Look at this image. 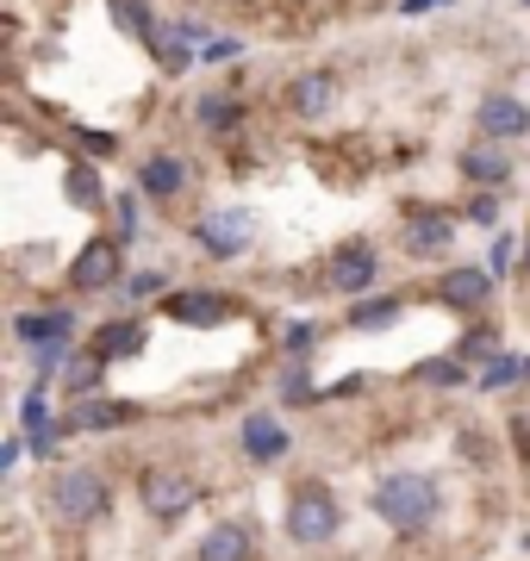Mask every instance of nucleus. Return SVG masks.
<instances>
[{
    "instance_id": "1",
    "label": "nucleus",
    "mask_w": 530,
    "mask_h": 561,
    "mask_svg": "<svg viewBox=\"0 0 530 561\" xmlns=\"http://www.w3.org/2000/svg\"><path fill=\"white\" fill-rule=\"evenodd\" d=\"M375 512H381L400 537H412V530H425V524L437 518V486H430L425 474H388V481L375 486Z\"/></svg>"
},
{
    "instance_id": "2",
    "label": "nucleus",
    "mask_w": 530,
    "mask_h": 561,
    "mask_svg": "<svg viewBox=\"0 0 530 561\" xmlns=\"http://www.w3.org/2000/svg\"><path fill=\"white\" fill-rule=\"evenodd\" d=\"M337 524H344V512H337V500H331L325 481L293 486V500H287V537L293 542H331Z\"/></svg>"
},
{
    "instance_id": "3",
    "label": "nucleus",
    "mask_w": 530,
    "mask_h": 561,
    "mask_svg": "<svg viewBox=\"0 0 530 561\" xmlns=\"http://www.w3.org/2000/svg\"><path fill=\"white\" fill-rule=\"evenodd\" d=\"M50 505H57L62 524H94L106 512V481L94 468H69V474L50 481Z\"/></svg>"
},
{
    "instance_id": "4",
    "label": "nucleus",
    "mask_w": 530,
    "mask_h": 561,
    "mask_svg": "<svg viewBox=\"0 0 530 561\" xmlns=\"http://www.w3.org/2000/svg\"><path fill=\"white\" fill-rule=\"evenodd\" d=\"M194 238H200L206 256L238 262L250 243H256V219H250V213H238V206H231V213H206V219L194 225Z\"/></svg>"
},
{
    "instance_id": "5",
    "label": "nucleus",
    "mask_w": 530,
    "mask_h": 561,
    "mask_svg": "<svg viewBox=\"0 0 530 561\" xmlns=\"http://www.w3.org/2000/svg\"><path fill=\"white\" fill-rule=\"evenodd\" d=\"M200 500V486L187 481V474H143V512H150V518H163V524H175L187 512V505Z\"/></svg>"
},
{
    "instance_id": "6",
    "label": "nucleus",
    "mask_w": 530,
    "mask_h": 561,
    "mask_svg": "<svg viewBox=\"0 0 530 561\" xmlns=\"http://www.w3.org/2000/svg\"><path fill=\"white\" fill-rule=\"evenodd\" d=\"M119 280V238H94L76 256V268H69V287H82V294H101V287H113Z\"/></svg>"
},
{
    "instance_id": "7",
    "label": "nucleus",
    "mask_w": 530,
    "mask_h": 561,
    "mask_svg": "<svg viewBox=\"0 0 530 561\" xmlns=\"http://www.w3.org/2000/svg\"><path fill=\"white\" fill-rule=\"evenodd\" d=\"M462 175L474 181V187H499V181H511V157L499 150V138H481L462 150Z\"/></svg>"
},
{
    "instance_id": "8",
    "label": "nucleus",
    "mask_w": 530,
    "mask_h": 561,
    "mask_svg": "<svg viewBox=\"0 0 530 561\" xmlns=\"http://www.w3.org/2000/svg\"><path fill=\"white\" fill-rule=\"evenodd\" d=\"M406 243H412V256H443L449 243H456V219L449 213H412Z\"/></svg>"
},
{
    "instance_id": "9",
    "label": "nucleus",
    "mask_w": 530,
    "mask_h": 561,
    "mask_svg": "<svg viewBox=\"0 0 530 561\" xmlns=\"http://www.w3.org/2000/svg\"><path fill=\"white\" fill-rule=\"evenodd\" d=\"M481 131H487V138H525L530 106L511 101V94H487V101H481Z\"/></svg>"
},
{
    "instance_id": "10",
    "label": "nucleus",
    "mask_w": 530,
    "mask_h": 561,
    "mask_svg": "<svg viewBox=\"0 0 530 561\" xmlns=\"http://www.w3.org/2000/svg\"><path fill=\"white\" fill-rule=\"evenodd\" d=\"M138 419V405H125V400H94V393H88V400H76V412H69V431H113V424H131Z\"/></svg>"
},
{
    "instance_id": "11",
    "label": "nucleus",
    "mask_w": 530,
    "mask_h": 561,
    "mask_svg": "<svg viewBox=\"0 0 530 561\" xmlns=\"http://www.w3.org/2000/svg\"><path fill=\"white\" fill-rule=\"evenodd\" d=\"M250 549H256V537H250L244 524H219V530L200 537V556L194 561H250Z\"/></svg>"
},
{
    "instance_id": "12",
    "label": "nucleus",
    "mask_w": 530,
    "mask_h": 561,
    "mask_svg": "<svg viewBox=\"0 0 530 561\" xmlns=\"http://www.w3.org/2000/svg\"><path fill=\"white\" fill-rule=\"evenodd\" d=\"M331 101H337V81H331L325 69H312V76L293 81V113H300V119H325Z\"/></svg>"
},
{
    "instance_id": "13",
    "label": "nucleus",
    "mask_w": 530,
    "mask_h": 561,
    "mask_svg": "<svg viewBox=\"0 0 530 561\" xmlns=\"http://www.w3.org/2000/svg\"><path fill=\"white\" fill-rule=\"evenodd\" d=\"M443 300L462 306V312H474V306L493 300V280L481 275V268H449V275H443Z\"/></svg>"
},
{
    "instance_id": "14",
    "label": "nucleus",
    "mask_w": 530,
    "mask_h": 561,
    "mask_svg": "<svg viewBox=\"0 0 530 561\" xmlns=\"http://www.w3.org/2000/svg\"><path fill=\"white\" fill-rule=\"evenodd\" d=\"M224 312H231V306H224L219 294H175V300H169V319L175 324H224Z\"/></svg>"
},
{
    "instance_id": "15",
    "label": "nucleus",
    "mask_w": 530,
    "mask_h": 561,
    "mask_svg": "<svg viewBox=\"0 0 530 561\" xmlns=\"http://www.w3.org/2000/svg\"><path fill=\"white\" fill-rule=\"evenodd\" d=\"M20 412H25V443H32L38 456H50V449H57V437L69 431V424H57V419H50L38 393H25V405H20Z\"/></svg>"
},
{
    "instance_id": "16",
    "label": "nucleus",
    "mask_w": 530,
    "mask_h": 561,
    "mask_svg": "<svg viewBox=\"0 0 530 561\" xmlns=\"http://www.w3.org/2000/svg\"><path fill=\"white\" fill-rule=\"evenodd\" d=\"M368 280H375V250H362V243H356V250H344V256H337L331 287H337V294H362Z\"/></svg>"
},
{
    "instance_id": "17",
    "label": "nucleus",
    "mask_w": 530,
    "mask_h": 561,
    "mask_svg": "<svg viewBox=\"0 0 530 561\" xmlns=\"http://www.w3.org/2000/svg\"><path fill=\"white\" fill-rule=\"evenodd\" d=\"M13 331H20L25 343H62L69 331H76V319H69V312H20Z\"/></svg>"
},
{
    "instance_id": "18",
    "label": "nucleus",
    "mask_w": 530,
    "mask_h": 561,
    "mask_svg": "<svg viewBox=\"0 0 530 561\" xmlns=\"http://www.w3.org/2000/svg\"><path fill=\"white\" fill-rule=\"evenodd\" d=\"M281 449H287L281 424H275V419H263V412H256V419L244 424V456H250V461H281Z\"/></svg>"
},
{
    "instance_id": "19",
    "label": "nucleus",
    "mask_w": 530,
    "mask_h": 561,
    "mask_svg": "<svg viewBox=\"0 0 530 561\" xmlns=\"http://www.w3.org/2000/svg\"><path fill=\"white\" fill-rule=\"evenodd\" d=\"M101 375H106V356H101V350H88V356L62 362V387H69L76 400H88V393H101Z\"/></svg>"
},
{
    "instance_id": "20",
    "label": "nucleus",
    "mask_w": 530,
    "mask_h": 561,
    "mask_svg": "<svg viewBox=\"0 0 530 561\" xmlns=\"http://www.w3.org/2000/svg\"><path fill=\"white\" fill-rule=\"evenodd\" d=\"M143 194H157V201H169V194H182V181H187V169L175 157H150L143 162Z\"/></svg>"
},
{
    "instance_id": "21",
    "label": "nucleus",
    "mask_w": 530,
    "mask_h": 561,
    "mask_svg": "<svg viewBox=\"0 0 530 561\" xmlns=\"http://www.w3.org/2000/svg\"><path fill=\"white\" fill-rule=\"evenodd\" d=\"M400 319V300H362V306H349V324H356V331H381V324H393Z\"/></svg>"
},
{
    "instance_id": "22",
    "label": "nucleus",
    "mask_w": 530,
    "mask_h": 561,
    "mask_svg": "<svg viewBox=\"0 0 530 561\" xmlns=\"http://www.w3.org/2000/svg\"><path fill=\"white\" fill-rule=\"evenodd\" d=\"M138 343H143V331H138V324H106L94 350H101V356L113 362V356H138Z\"/></svg>"
},
{
    "instance_id": "23",
    "label": "nucleus",
    "mask_w": 530,
    "mask_h": 561,
    "mask_svg": "<svg viewBox=\"0 0 530 561\" xmlns=\"http://www.w3.org/2000/svg\"><path fill=\"white\" fill-rule=\"evenodd\" d=\"M113 20L131 25L138 38H150V32H157V20H150V7H143V0H113Z\"/></svg>"
},
{
    "instance_id": "24",
    "label": "nucleus",
    "mask_w": 530,
    "mask_h": 561,
    "mask_svg": "<svg viewBox=\"0 0 530 561\" xmlns=\"http://www.w3.org/2000/svg\"><path fill=\"white\" fill-rule=\"evenodd\" d=\"M418 381H437V387H462V362L449 356V362H425L418 368Z\"/></svg>"
},
{
    "instance_id": "25",
    "label": "nucleus",
    "mask_w": 530,
    "mask_h": 561,
    "mask_svg": "<svg viewBox=\"0 0 530 561\" xmlns=\"http://www.w3.org/2000/svg\"><path fill=\"white\" fill-rule=\"evenodd\" d=\"M231 119H238V106H231V101H200V125H206V131H231Z\"/></svg>"
},
{
    "instance_id": "26",
    "label": "nucleus",
    "mask_w": 530,
    "mask_h": 561,
    "mask_svg": "<svg viewBox=\"0 0 530 561\" xmlns=\"http://www.w3.org/2000/svg\"><path fill=\"white\" fill-rule=\"evenodd\" d=\"M69 201H76V206L101 201V181H94V169H76V175H69Z\"/></svg>"
},
{
    "instance_id": "27",
    "label": "nucleus",
    "mask_w": 530,
    "mask_h": 561,
    "mask_svg": "<svg viewBox=\"0 0 530 561\" xmlns=\"http://www.w3.org/2000/svg\"><path fill=\"white\" fill-rule=\"evenodd\" d=\"M150 294H163V275L157 268H143V275L125 280V300H150Z\"/></svg>"
},
{
    "instance_id": "28",
    "label": "nucleus",
    "mask_w": 530,
    "mask_h": 561,
    "mask_svg": "<svg viewBox=\"0 0 530 561\" xmlns=\"http://www.w3.org/2000/svg\"><path fill=\"white\" fill-rule=\"evenodd\" d=\"M469 219H481V225H493V219H499V194H493V187H481V194L469 201Z\"/></svg>"
},
{
    "instance_id": "29",
    "label": "nucleus",
    "mask_w": 530,
    "mask_h": 561,
    "mask_svg": "<svg viewBox=\"0 0 530 561\" xmlns=\"http://www.w3.org/2000/svg\"><path fill=\"white\" fill-rule=\"evenodd\" d=\"M312 393H319V387H312L307 375H287V381H281V400H287V405H307Z\"/></svg>"
},
{
    "instance_id": "30",
    "label": "nucleus",
    "mask_w": 530,
    "mask_h": 561,
    "mask_svg": "<svg viewBox=\"0 0 530 561\" xmlns=\"http://www.w3.org/2000/svg\"><path fill=\"white\" fill-rule=\"evenodd\" d=\"M312 343H319V331H312L307 319H300V324H287V350H293V356H307Z\"/></svg>"
},
{
    "instance_id": "31",
    "label": "nucleus",
    "mask_w": 530,
    "mask_h": 561,
    "mask_svg": "<svg viewBox=\"0 0 530 561\" xmlns=\"http://www.w3.org/2000/svg\"><path fill=\"white\" fill-rule=\"evenodd\" d=\"M493 331H469V343H462V356H493Z\"/></svg>"
},
{
    "instance_id": "32",
    "label": "nucleus",
    "mask_w": 530,
    "mask_h": 561,
    "mask_svg": "<svg viewBox=\"0 0 530 561\" xmlns=\"http://www.w3.org/2000/svg\"><path fill=\"white\" fill-rule=\"evenodd\" d=\"M493 275H506V262H511V238H506V231H499V238H493Z\"/></svg>"
},
{
    "instance_id": "33",
    "label": "nucleus",
    "mask_w": 530,
    "mask_h": 561,
    "mask_svg": "<svg viewBox=\"0 0 530 561\" xmlns=\"http://www.w3.org/2000/svg\"><path fill=\"white\" fill-rule=\"evenodd\" d=\"M119 231H125V238L138 231V206H131V201H119Z\"/></svg>"
},
{
    "instance_id": "34",
    "label": "nucleus",
    "mask_w": 530,
    "mask_h": 561,
    "mask_svg": "<svg viewBox=\"0 0 530 561\" xmlns=\"http://www.w3.org/2000/svg\"><path fill=\"white\" fill-rule=\"evenodd\" d=\"M511 431H518V449L530 456V419H511Z\"/></svg>"
},
{
    "instance_id": "35",
    "label": "nucleus",
    "mask_w": 530,
    "mask_h": 561,
    "mask_svg": "<svg viewBox=\"0 0 530 561\" xmlns=\"http://www.w3.org/2000/svg\"><path fill=\"white\" fill-rule=\"evenodd\" d=\"M525 275H530V238H525Z\"/></svg>"
},
{
    "instance_id": "36",
    "label": "nucleus",
    "mask_w": 530,
    "mask_h": 561,
    "mask_svg": "<svg viewBox=\"0 0 530 561\" xmlns=\"http://www.w3.org/2000/svg\"><path fill=\"white\" fill-rule=\"evenodd\" d=\"M525 7H530V0H525Z\"/></svg>"
}]
</instances>
